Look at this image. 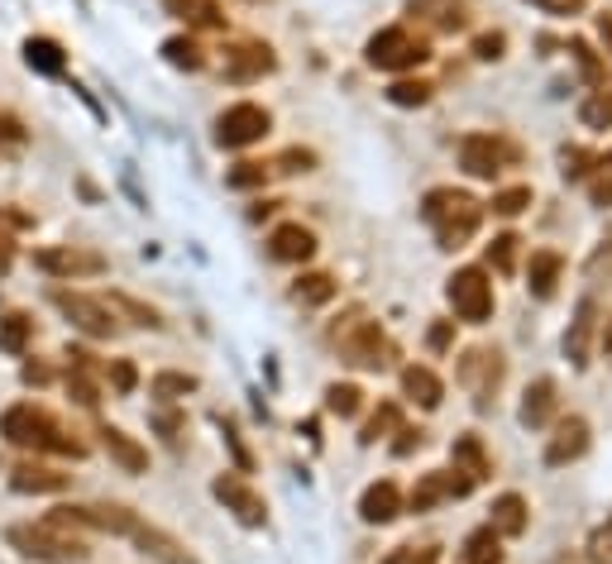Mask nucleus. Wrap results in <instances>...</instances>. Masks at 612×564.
Masks as SVG:
<instances>
[{
  "instance_id": "33",
  "label": "nucleus",
  "mask_w": 612,
  "mask_h": 564,
  "mask_svg": "<svg viewBox=\"0 0 612 564\" xmlns=\"http://www.w3.org/2000/svg\"><path fill=\"white\" fill-rule=\"evenodd\" d=\"M359 406H363V392L355 383H331V388H325V412L340 416V422L359 416Z\"/></svg>"
},
{
  "instance_id": "34",
  "label": "nucleus",
  "mask_w": 612,
  "mask_h": 564,
  "mask_svg": "<svg viewBox=\"0 0 612 564\" xmlns=\"http://www.w3.org/2000/svg\"><path fill=\"white\" fill-rule=\"evenodd\" d=\"M106 307H111V311H120V316H129L135 325H145V331H163V316H159V311H153V307H145V301H139V297H125V292H115V297L106 301Z\"/></svg>"
},
{
  "instance_id": "17",
  "label": "nucleus",
  "mask_w": 612,
  "mask_h": 564,
  "mask_svg": "<svg viewBox=\"0 0 612 564\" xmlns=\"http://www.w3.org/2000/svg\"><path fill=\"white\" fill-rule=\"evenodd\" d=\"M311 254H316V234L307 226H297V220H288V226H278L268 234V258H278V264H307Z\"/></svg>"
},
{
  "instance_id": "20",
  "label": "nucleus",
  "mask_w": 612,
  "mask_h": 564,
  "mask_svg": "<svg viewBox=\"0 0 612 564\" xmlns=\"http://www.w3.org/2000/svg\"><path fill=\"white\" fill-rule=\"evenodd\" d=\"M96 436H101V450H106L115 464L125 469V474H145V469H149V450L135 436H125L120 426H101Z\"/></svg>"
},
{
  "instance_id": "47",
  "label": "nucleus",
  "mask_w": 612,
  "mask_h": 564,
  "mask_svg": "<svg viewBox=\"0 0 612 564\" xmlns=\"http://www.w3.org/2000/svg\"><path fill=\"white\" fill-rule=\"evenodd\" d=\"M273 168H278V173H311V168H316V153L311 149H288Z\"/></svg>"
},
{
  "instance_id": "11",
  "label": "nucleus",
  "mask_w": 612,
  "mask_h": 564,
  "mask_svg": "<svg viewBox=\"0 0 612 564\" xmlns=\"http://www.w3.org/2000/svg\"><path fill=\"white\" fill-rule=\"evenodd\" d=\"M211 493L220 497V503H226V511H234V521H240V527H264V521H268L264 497H258L240 474H220V479L211 483Z\"/></svg>"
},
{
  "instance_id": "51",
  "label": "nucleus",
  "mask_w": 612,
  "mask_h": 564,
  "mask_svg": "<svg viewBox=\"0 0 612 564\" xmlns=\"http://www.w3.org/2000/svg\"><path fill=\"white\" fill-rule=\"evenodd\" d=\"M426 345H431V349H450V345H454V325H450V321L431 325V335H426Z\"/></svg>"
},
{
  "instance_id": "43",
  "label": "nucleus",
  "mask_w": 612,
  "mask_h": 564,
  "mask_svg": "<svg viewBox=\"0 0 612 564\" xmlns=\"http://www.w3.org/2000/svg\"><path fill=\"white\" fill-rule=\"evenodd\" d=\"M68 392H72V402H82V406H96L101 402L96 383H91V369H68Z\"/></svg>"
},
{
  "instance_id": "46",
  "label": "nucleus",
  "mask_w": 612,
  "mask_h": 564,
  "mask_svg": "<svg viewBox=\"0 0 612 564\" xmlns=\"http://www.w3.org/2000/svg\"><path fill=\"white\" fill-rule=\"evenodd\" d=\"M106 378H111L115 392H135V383H139V373H135V364H129V359H111Z\"/></svg>"
},
{
  "instance_id": "25",
  "label": "nucleus",
  "mask_w": 612,
  "mask_h": 564,
  "mask_svg": "<svg viewBox=\"0 0 612 564\" xmlns=\"http://www.w3.org/2000/svg\"><path fill=\"white\" fill-rule=\"evenodd\" d=\"M493 517H488V527L493 531H498V536H522L527 531V497L522 493H498V497H493Z\"/></svg>"
},
{
  "instance_id": "55",
  "label": "nucleus",
  "mask_w": 612,
  "mask_h": 564,
  "mask_svg": "<svg viewBox=\"0 0 612 564\" xmlns=\"http://www.w3.org/2000/svg\"><path fill=\"white\" fill-rule=\"evenodd\" d=\"M24 139V129L15 120H0V143H20Z\"/></svg>"
},
{
  "instance_id": "48",
  "label": "nucleus",
  "mask_w": 612,
  "mask_h": 564,
  "mask_svg": "<svg viewBox=\"0 0 612 564\" xmlns=\"http://www.w3.org/2000/svg\"><path fill=\"white\" fill-rule=\"evenodd\" d=\"M503 48H507V38H503L498 30L474 38V58H478V62H498V58H503Z\"/></svg>"
},
{
  "instance_id": "38",
  "label": "nucleus",
  "mask_w": 612,
  "mask_h": 564,
  "mask_svg": "<svg viewBox=\"0 0 612 564\" xmlns=\"http://www.w3.org/2000/svg\"><path fill=\"white\" fill-rule=\"evenodd\" d=\"M187 392H197V378L192 373H153V398L177 402V398H187Z\"/></svg>"
},
{
  "instance_id": "2",
  "label": "nucleus",
  "mask_w": 612,
  "mask_h": 564,
  "mask_svg": "<svg viewBox=\"0 0 612 564\" xmlns=\"http://www.w3.org/2000/svg\"><path fill=\"white\" fill-rule=\"evenodd\" d=\"M5 541L15 545L24 560H34V564H77V560H86V555H91L86 536H82V531H72V527H62L58 517L20 521V527H10V531H5Z\"/></svg>"
},
{
  "instance_id": "32",
  "label": "nucleus",
  "mask_w": 612,
  "mask_h": 564,
  "mask_svg": "<svg viewBox=\"0 0 612 564\" xmlns=\"http://www.w3.org/2000/svg\"><path fill=\"white\" fill-rule=\"evenodd\" d=\"M24 62L38 72H48V77H58L62 72V48L54 44V38H24Z\"/></svg>"
},
{
  "instance_id": "22",
  "label": "nucleus",
  "mask_w": 612,
  "mask_h": 564,
  "mask_svg": "<svg viewBox=\"0 0 612 564\" xmlns=\"http://www.w3.org/2000/svg\"><path fill=\"white\" fill-rule=\"evenodd\" d=\"M163 10L187 24V30H226V10H220V0H163Z\"/></svg>"
},
{
  "instance_id": "53",
  "label": "nucleus",
  "mask_w": 612,
  "mask_h": 564,
  "mask_svg": "<svg viewBox=\"0 0 612 564\" xmlns=\"http://www.w3.org/2000/svg\"><path fill=\"white\" fill-rule=\"evenodd\" d=\"M153 422H159V430H163L168 440H177V436H182V416H177V412H159Z\"/></svg>"
},
{
  "instance_id": "39",
  "label": "nucleus",
  "mask_w": 612,
  "mask_h": 564,
  "mask_svg": "<svg viewBox=\"0 0 612 564\" xmlns=\"http://www.w3.org/2000/svg\"><path fill=\"white\" fill-rule=\"evenodd\" d=\"M268 173H273L268 163H234L230 173H226V182H230L234 192H250V187H264Z\"/></svg>"
},
{
  "instance_id": "28",
  "label": "nucleus",
  "mask_w": 612,
  "mask_h": 564,
  "mask_svg": "<svg viewBox=\"0 0 612 564\" xmlns=\"http://www.w3.org/2000/svg\"><path fill=\"white\" fill-rule=\"evenodd\" d=\"M450 459H454V469H460L469 483L488 479V454H484V445H478V436H460V440H454Z\"/></svg>"
},
{
  "instance_id": "41",
  "label": "nucleus",
  "mask_w": 612,
  "mask_h": 564,
  "mask_svg": "<svg viewBox=\"0 0 612 564\" xmlns=\"http://www.w3.org/2000/svg\"><path fill=\"white\" fill-rule=\"evenodd\" d=\"M517 244H522L517 234H498V240L488 244V264L498 268V273H512L517 268Z\"/></svg>"
},
{
  "instance_id": "15",
  "label": "nucleus",
  "mask_w": 612,
  "mask_h": 564,
  "mask_svg": "<svg viewBox=\"0 0 612 564\" xmlns=\"http://www.w3.org/2000/svg\"><path fill=\"white\" fill-rule=\"evenodd\" d=\"M593 335H598V301L584 297L575 307V321H569V331H565V359L575 364V369H589Z\"/></svg>"
},
{
  "instance_id": "6",
  "label": "nucleus",
  "mask_w": 612,
  "mask_h": 564,
  "mask_svg": "<svg viewBox=\"0 0 612 564\" xmlns=\"http://www.w3.org/2000/svg\"><path fill=\"white\" fill-rule=\"evenodd\" d=\"M446 297H450L454 316L469 321V325H484L493 316V283H488L484 268H460L446 283Z\"/></svg>"
},
{
  "instance_id": "52",
  "label": "nucleus",
  "mask_w": 612,
  "mask_h": 564,
  "mask_svg": "<svg viewBox=\"0 0 612 564\" xmlns=\"http://www.w3.org/2000/svg\"><path fill=\"white\" fill-rule=\"evenodd\" d=\"M397 445H393V454H412V450H422V430H407V426H397Z\"/></svg>"
},
{
  "instance_id": "23",
  "label": "nucleus",
  "mask_w": 612,
  "mask_h": 564,
  "mask_svg": "<svg viewBox=\"0 0 612 564\" xmlns=\"http://www.w3.org/2000/svg\"><path fill=\"white\" fill-rule=\"evenodd\" d=\"M402 392H407L416 406H426V412H436V406L446 402V383H440L426 364H407V369H402Z\"/></svg>"
},
{
  "instance_id": "18",
  "label": "nucleus",
  "mask_w": 612,
  "mask_h": 564,
  "mask_svg": "<svg viewBox=\"0 0 612 564\" xmlns=\"http://www.w3.org/2000/svg\"><path fill=\"white\" fill-rule=\"evenodd\" d=\"M402 488L397 483H369V488H363V497H359V517L369 521V527H388V521H397L402 517Z\"/></svg>"
},
{
  "instance_id": "42",
  "label": "nucleus",
  "mask_w": 612,
  "mask_h": 564,
  "mask_svg": "<svg viewBox=\"0 0 612 564\" xmlns=\"http://www.w3.org/2000/svg\"><path fill=\"white\" fill-rule=\"evenodd\" d=\"M527 206H531V187H503L493 196V211L498 216H522Z\"/></svg>"
},
{
  "instance_id": "14",
  "label": "nucleus",
  "mask_w": 612,
  "mask_h": 564,
  "mask_svg": "<svg viewBox=\"0 0 612 564\" xmlns=\"http://www.w3.org/2000/svg\"><path fill=\"white\" fill-rule=\"evenodd\" d=\"M589 422L584 416H565V422L555 426V436H551V445H545V464L551 469H565V464H575V459L589 450Z\"/></svg>"
},
{
  "instance_id": "9",
  "label": "nucleus",
  "mask_w": 612,
  "mask_h": 564,
  "mask_svg": "<svg viewBox=\"0 0 612 564\" xmlns=\"http://www.w3.org/2000/svg\"><path fill=\"white\" fill-rule=\"evenodd\" d=\"M503 373H507V364H503V354L498 349H469L464 359H460V383L474 392V402L478 406H488V398L498 392V383H503Z\"/></svg>"
},
{
  "instance_id": "35",
  "label": "nucleus",
  "mask_w": 612,
  "mask_h": 564,
  "mask_svg": "<svg viewBox=\"0 0 612 564\" xmlns=\"http://www.w3.org/2000/svg\"><path fill=\"white\" fill-rule=\"evenodd\" d=\"M30 335H34V321L20 316V311H10V316L0 321V349L5 354H24L30 349Z\"/></svg>"
},
{
  "instance_id": "16",
  "label": "nucleus",
  "mask_w": 612,
  "mask_h": 564,
  "mask_svg": "<svg viewBox=\"0 0 612 564\" xmlns=\"http://www.w3.org/2000/svg\"><path fill=\"white\" fill-rule=\"evenodd\" d=\"M407 15L440 34H454L469 24V0H407Z\"/></svg>"
},
{
  "instance_id": "30",
  "label": "nucleus",
  "mask_w": 612,
  "mask_h": 564,
  "mask_svg": "<svg viewBox=\"0 0 612 564\" xmlns=\"http://www.w3.org/2000/svg\"><path fill=\"white\" fill-rule=\"evenodd\" d=\"M503 560V536L493 527H478L464 541V564H498Z\"/></svg>"
},
{
  "instance_id": "31",
  "label": "nucleus",
  "mask_w": 612,
  "mask_h": 564,
  "mask_svg": "<svg viewBox=\"0 0 612 564\" xmlns=\"http://www.w3.org/2000/svg\"><path fill=\"white\" fill-rule=\"evenodd\" d=\"M163 58L173 62V68H187V72H197V68H206V48L197 44V38H187V34L168 38V44H163Z\"/></svg>"
},
{
  "instance_id": "21",
  "label": "nucleus",
  "mask_w": 612,
  "mask_h": 564,
  "mask_svg": "<svg viewBox=\"0 0 612 564\" xmlns=\"http://www.w3.org/2000/svg\"><path fill=\"white\" fill-rule=\"evenodd\" d=\"M10 488L15 493H62L68 488V474L62 469H54V464H15L10 469Z\"/></svg>"
},
{
  "instance_id": "5",
  "label": "nucleus",
  "mask_w": 612,
  "mask_h": 564,
  "mask_svg": "<svg viewBox=\"0 0 612 564\" xmlns=\"http://www.w3.org/2000/svg\"><path fill=\"white\" fill-rule=\"evenodd\" d=\"M363 58H369V68H379V72H407V68H422V62L431 58V44L416 38L412 30H402V24H393V30H379L369 38Z\"/></svg>"
},
{
  "instance_id": "58",
  "label": "nucleus",
  "mask_w": 612,
  "mask_h": 564,
  "mask_svg": "<svg viewBox=\"0 0 612 564\" xmlns=\"http://www.w3.org/2000/svg\"><path fill=\"white\" fill-rule=\"evenodd\" d=\"M603 354H608V364H612V321L603 325Z\"/></svg>"
},
{
  "instance_id": "40",
  "label": "nucleus",
  "mask_w": 612,
  "mask_h": 564,
  "mask_svg": "<svg viewBox=\"0 0 612 564\" xmlns=\"http://www.w3.org/2000/svg\"><path fill=\"white\" fill-rule=\"evenodd\" d=\"M388 101L393 106H426L431 101V82H393L388 87Z\"/></svg>"
},
{
  "instance_id": "49",
  "label": "nucleus",
  "mask_w": 612,
  "mask_h": 564,
  "mask_svg": "<svg viewBox=\"0 0 612 564\" xmlns=\"http://www.w3.org/2000/svg\"><path fill=\"white\" fill-rule=\"evenodd\" d=\"M589 163H593V159H589V153H584V149H565V177H569V182L589 177V173H593Z\"/></svg>"
},
{
  "instance_id": "12",
  "label": "nucleus",
  "mask_w": 612,
  "mask_h": 564,
  "mask_svg": "<svg viewBox=\"0 0 612 564\" xmlns=\"http://www.w3.org/2000/svg\"><path fill=\"white\" fill-rule=\"evenodd\" d=\"M507 159H512V149H507L503 139H493V135H469V139H460V168L469 177H498L503 168H507Z\"/></svg>"
},
{
  "instance_id": "54",
  "label": "nucleus",
  "mask_w": 612,
  "mask_h": 564,
  "mask_svg": "<svg viewBox=\"0 0 612 564\" xmlns=\"http://www.w3.org/2000/svg\"><path fill=\"white\" fill-rule=\"evenodd\" d=\"M10 264H15V244H10L5 234H0V278L10 273Z\"/></svg>"
},
{
  "instance_id": "56",
  "label": "nucleus",
  "mask_w": 612,
  "mask_h": 564,
  "mask_svg": "<svg viewBox=\"0 0 612 564\" xmlns=\"http://www.w3.org/2000/svg\"><path fill=\"white\" fill-rule=\"evenodd\" d=\"M48 378L54 373H48L44 364H24V383H48Z\"/></svg>"
},
{
  "instance_id": "29",
  "label": "nucleus",
  "mask_w": 612,
  "mask_h": 564,
  "mask_svg": "<svg viewBox=\"0 0 612 564\" xmlns=\"http://www.w3.org/2000/svg\"><path fill=\"white\" fill-rule=\"evenodd\" d=\"M450 497V479L446 474H422L416 479V488H412V497H402L412 511H431L436 503H446Z\"/></svg>"
},
{
  "instance_id": "27",
  "label": "nucleus",
  "mask_w": 612,
  "mask_h": 564,
  "mask_svg": "<svg viewBox=\"0 0 612 564\" xmlns=\"http://www.w3.org/2000/svg\"><path fill=\"white\" fill-rule=\"evenodd\" d=\"M335 292H340V283H335L331 273H302V278L292 283L297 307H325V301H335Z\"/></svg>"
},
{
  "instance_id": "45",
  "label": "nucleus",
  "mask_w": 612,
  "mask_h": 564,
  "mask_svg": "<svg viewBox=\"0 0 612 564\" xmlns=\"http://www.w3.org/2000/svg\"><path fill=\"white\" fill-rule=\"evenodd\" d=\"M589 560L593 564H612V517L589 536Z\"/></svg>"
},
{
  "instance_id": "44",
  "label": "nucleus",
  "mask_w": 612,
  "mask_h": 564,
  "mask_svg": "<svg viewBox=\"0 0 612 564\" xmlns=\"http://www.w3.org/2000/svg\"><path fill=\"white\" fill-rule=\"evenodd\" d=\"M436 560H440L436 545H397L383 564H436Z\"/></svg>"
},
{
  "instance_id": "57",
  "label": "nucleus",
  "mask_w": 612,
  "mask_h": 564,
  "mask_svg": "<svg viewBox=\"0 0 612 564\" xmlns=\"http://www.w3.org/2000/svg\"><path fill=\"white\" fill-rule=\"evenodd\" d=\"M598 34H603V44L612 48V20H608V15H603V20H598Z\"/></svg>"
},
{
  "instance_id": "19",
  "label": "nucleus",
  "mask_w": 612,
  "mask_h": 564,
  "mask_svg": "<svg viewBox=\"0 0 612 564\" xmlns=\"http://www.w3.org/2000/svg\"><path fill=\"white\" fill-rule=\"evenodd\" d=\"M278 68V58H273L268 44H240L226 54V77L230 82H254V77H264Z\"/></svg>"
},
{
  "instance_id": "3",
  "label": "nucleus",
  "mask_w": 612,
  "mask_h": 564,
  "mask_svg": "<svg viewBox=\"0 0 612 564\" xmlns=\"http://www.w3.org/2000/svg\"><path fill=\"white\" fill-rule=\"evenodd\" d=\"M422 220L436 230L440 249H460L484 220V202H474L469 192H454V187H436L422 202Z\"/></svg>"
},
{
  "instance_id": "37",
  "label": "nucleus",
  "mask_w": 612,
  "mask_h": 564,
  "mask_svg": "<svg viewBox=\"0 0 612 564\" xmlns=\"http://www.w3.org/2000/svg\"><path fill=\"white\" fill-rule=\"evenodd\" d=\"M397 426H402V412H397L393 402H383L379 412L369 416V426H363V436H359V440H363V445H379V440L388 436V430H397Z\"/></svg>"
},
{
  "instance_id": "8",
  "label": "nucleus",
  "mask_w": 612,
  "mask_h": 564,
  "mask_svg": "<svg viewBox=\"0 0 612 564\" xmlns=\"http://www.w3.org/2000/svg\"><path fill=\"white\" fill-rule=\"evenodd\" d=\"M54 307H58L62 316H68L82 335H91V339L115 335V311L106 307V301L82 297V292H68V287H54Z\"/></svg>"
},
{
  "instance_id": "7",
  "label": "nucleus",
  "mask_w": 612,
  "mask_h": 564,
  "mask_svg": "<svg viewBox=\"0 0 612 564\" xmlns=\"http://www.w3.org/2000/svg\"><path fill=\"white\" fill-rule=\"evenodd\" d=\"M273 129V115L264 106H254V101H240V106L220 111L216 120V143L220 149H250Z\"/></svg>"
},
{
  "instance_id": "4",
  "label": "nucleus",
  "mask_w": 612,
  "mask_h": 564,
  "mask_svg": "<svg viewBox=\"0 0 612 564\" xmlns=\"http://www.w3.org/2000/svg\"><path fill=\"white\" fill-rule=\"evenodd\" d=\"M331 339L340 345V354H345V364H355V369H388L393 364V339H388L383 331H379V321H363L359 311L349 316V325H335L331 331Z\"/></svg>"
},
{
  "instance_id": "24",
  "label": "nucleus",
  "mask_w": 612,
  "mask_h": 564,
  "mask_svg": "<svg viewBox=\"0 0 612 564\" xmlns=\"http://www.w3.org/2000/svg\"><path fill=\"white\" fill-rule=\"evenodd\" d=\"M551 416H555V383L551 378H536V383H527V392H522V412H517V422H522L527 430H541Z\"/></svg>"
},
{
  "instance_id": "26",
  "label": "nucleus",
  "mask_w": 612,
  "mask_h": 564,
  "mask_svg": "<svg viewBox=\"0 0 612 564\" xmlns=\"http://www.w3.org/2000/svg\"><path fill=\"white\" fill-rule=\"evenodd\" d=\"M559 268H565V258H559L555 249H536V254H531V264H527V287L536 297H551L555 283H559Z\"/></svg>"
},
{
  "instance_id": "50",
  "label": "nucleus",
  "mask_w": 612,
  "mask_h": 564,
  "mask_svg": "<svg viewBox=\"0 0 612 564\" xmlns=\"http://www.w3.org/2000/svg\"><path fill=\"white\" fill-rule=\"evenodd\" d=\"M531 5H541L545 15H579L584 0H531Z\"/></svg>"
},
{
  "instance_id": "13",
  "label": "nucleus",
  "mask_w": 612,
  "mask_h": 564,
  "mask_svg": "<svg viewBox=\"0 0 612 564\" xmlns=\"http://www.w3.org/2000/svg\"><path fill=\"white\" fill-rule=\"evenodd\" d=\"M125 541H135L149 560H159V564H197V555H192V550L182 545L177 536H168L163 527H153V521H145V517H139L135 527H129Z\"/></svg>"
},
{
  "instance_id": "1",
  "label": "nucleus",
  "mask_w": 612,
  "mask_h": 564,
  "mask_svg": "<svg viewBox=\"0 0 612 564\" xmlns=\"http://www.w3.org/2000/svg\"><path fill=\"white\" fill-rule=\"evenodd\" d=\"M0 436L10 445H20V450H34V454H68V459H82L86 445L72 440L68 430H62L54 416L44 412V406L34 402H15L0 412Z\"/></svg>"
},
{
  "instance_id": "10",
  "label": "nucleus",
  "mask_w": 612,
  "mask_h": 564,
  "mask_svg": "<svg viewBox=\"0 0 612 564\" xmlns=\"http://www.w3.org/2000/svg\"><path fill=\"white\" fill-rule=\"evenodd\" d=\"M34 268L48 273V278H82V273L106 268V258L91 254V249H77V244H48L34 254Z\"/></svg>"
},
{
  "instance_id": "36",
  "label": "nucleus",
  "mask_w": 612,
  "mask_h": 564,
  "mask_svg": "<svg viewBox=\"0 0 612 564\" xmlns=\"http://www.w3.org/2000/svg\"><path fill=\"white\" fill-rule=\"evenodd\" d=\"M589 202H593V206H612V153L593 159V173H589Z\"/></svg>"
}]
</instances>
